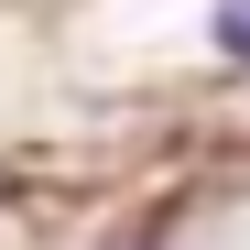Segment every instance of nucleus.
I'll use <instances>...</instances> for the list:
<instances>
[{
    "mask_svg": "<svg viewBox=\"0 0 250 250\" xmlns=\"http://www.w3.org/2000/svg\"><path fill=\"white\" fill-rule=\"evenodd\" d=\"M207 44H218V55H239V65H250V0H218V22H207Z\"/></svg>",
    "mask_w": 250,
    "mask_h": 250,
    "instance_id": "nucleus-1",
    "label": "nucleus"
}]
</instances>
